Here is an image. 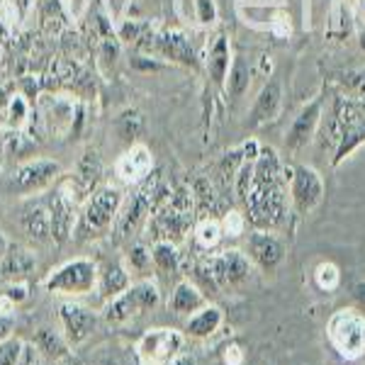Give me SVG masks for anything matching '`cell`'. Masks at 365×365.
Listing matches in <instances>:
<instances>
[{"label": "cell", "instance_id": "37", "mask_svg": "<svg viewBox=\"0 0 365 365\" xmlns=\"http://www.w3.org/2000/svg\"><path fill=\"white\" fill-rule=\"evenodd\" d=\"M127 261L134 270H146L149 266H154V261H151V246L134 244L127 253Z\"/></svg>", "mask_w": 365, "mask_h": 365}, {"label": "cell", "instance_id": "8", "mask_svg": "<svg viewBox=\"0 0 365 365\" xmlns=\"http://www.w3.org/2000/svg\"><path fill=\"white\" fill-rule=\"evenodd\" d=\"M51 212V241L56 244H66L68 239H73L76 225H78V212H81V200L73 195V190L58 178L54 190H49L46 195Z\"/></svg>", "mask_w": 365, "mask_h": 365}, {"label": "cell", "instance_id": "30", "mask_svg": "<svg viewBox=\"0 0 365 365\" xmlns=\"http://www.w3.org/2000/svg\"><path fill=\"white\" fill-rule=\"evenodd\" d=\"M29 115H32V108H29L27 98L22 96V93H13L10 98H5V105H3L5 127L22 129L29 122Z\"/></svg>", "mask_w": 365, "mask_h": 365}, {"label": "cell", "instance_id": "24", "mask_svg": "<svg viewBox=\"0 0 365 365\" xmlns=\"http://www.w3.org/2000/svg\"><path fill=\"white\" fill-rule=\"evenodd\" d=\"M32 344L37 346V351L42 353L46 363H61L71 358V344L63 336V331H54L51 327H42L34 331Z\"/></svg>", "mask_w": 365, "mask_h": 365}, {"label": "cell", "instance_id": "22", "mask_svg": "<svg viewBox=\"0 0 365 365\" xmlns=\"http://www.w3.org/2000/svg\"><path fill=\"white\" fill-rule=\"evenodd\" d=\"M222 324H225V312L217 304H205L202 309H197L195 314L187 317L182 334L190 339H210L220 331Z\"/></svg>", "mask_w": 365, "mask_h": 365}, {"label": "cell", "instance_id": "14", "mask_svg": "<svg viewBox=\"0 0 365 365\" xmlns=\"http://www.w3.org/2000/svg\"><path fill=\"white\" fill-rule=\"evenodd\" d=\"M100 178H103V161H100V154L96 149H86L83 156L76 163V168L63 178V182L73 190V195L78 197L81 202H86L88 195L100 187Z\"/></svg>", "mask_w": 365, "mask_h": 365}, {"label": "cell", "instance_id": "46", "mask_svg": "<svg viewBox=\"0 0 365 365\" xmlns=\"http://www.w3.org/2000/svg\"><path fill=\"white\" fill-rule=\"evenodd\" d=\"M56 365H83L81 361H73V358H66V361H61V363H56Z\"/></svg>", "mask_w": 365, "mask_h": 365}, {"label": "cell", "instance_id": "1", "mask_svg": "<svg viewBox=\"0 0 365 365\" xmlns=\"http://www.w3.org/2000/svg\"><path fill=\"white\" fill-rule=\"evenodd\" d=\"M125 192L113 182H105L98 190H93L78 212V225H76L73 239L78 241H96L115 227V220L120 215Z\"/></svg>", "mask_w": 365, "mask_h": 365}, {"label": "cell", "instance_id": "17", "mask_svg": "<svg viewBox=\"0 0 365 365\" xmlns=\"http://www.w3.org/2000/svg\"><path fill=\"white\" fill-rule=\"evenodd\" d=\"M37 270V253L27 246L13 244L0 261V280L5 282H27Z\"/></svg>", "mask_w": 365, "mask_h": 365}, {"label": "cell", "instance_id": "33", "mask_svg": "<svg viewBox=\"0 0 365 365\" xmlns=\"http://www.w3.org/2000/svg\"><path fill=\"white\" fill-rule=\"evenodd\" d=\"M314 285L319 287L322 292L339 290V285H341V270H339L336 263L322 261L319 266L314 268Z\"/></svg>", "mask_w": 365, "mask_h": 365}, {"label": "cell", "instance_id": "28", "mask_svg": "<svg viewBox=\"0 0 365 365\" xmlns=\"http://www.w3.org/2000/svg\"><path fill=\"white\" fill-rule=\"evenodd\" d=\"M192 239H195V246L200 251L212 253L217 246L225 239V232H222V222L215 220V217H202L195 227H192Z\"/></svg>", "mask_w": 365, "mask_h": 365}, {"label": "cell", "instance_id": "34", "mask_svg": "<svg viewBox=\"0 0 365 365\" xmlns=\"http://www.w3.org/2000/svg\"><path fill=\"white\" fill-rule=\"evenodd\" d=\"M220 222H222V232H225V237H229V239L244 237L246 225H249L246 215H244V212H239V210H227L225 217H222Z\"/></svg>", "mask_w": 365, "mask_h": 365}, {"label": "cell", "instance_id": "20", "mask_svg": "<svg viewBox=\"0 0 365 365\" xmlns=\"http://www.w3.org/2000/svg\"><path fill=\"white\" fill-rule=\"evenodd\" d=\"M20 220H22V229L27 232L29 239L39 241V244L51 241V212L46 197L29 200L25 207H22Z\"/></svg>", "mask_w": 365, "mask_h": 365}, {"label": "cell", "instance_id": "32", "mask_svg": "<svg viewBox=\"0 0 365 365\" xmlns=\"http://www.w3.org/2000/svg\"><path fill=\"white\" fill-rule=\"evenodd\" d=\"M327 32L331 39H346L351 34V15L344 3L334 5L331 15H329V22H327Z\"/></svg>", "mask_w": 365, "mask_h": 365}, {"label": "cell", "instance_id": "6", "mask_svg": "<svg viewBox=\"0 0 365 365\" xmlns=\"http://www.w3.org/2000/svg\"><path fill=\"white\" fill-rule=\"evenodd\" d=\"M205 268L210 270V278L215 282L217 290L222 292H239L253 278V263L246 256V251L227 249L220 253H210L205 258Z\"/></svg>", "mask_w": 365, "mask_h": 365}, {"label": "cell", "instance_id": "42", "mask_svg": "<svg viewBox=\"0 0 365 365\" xmlns=\"http://www.w3.org/2000/svg\"><path fill=\"white\" fill-rule=\"evenodd\" d=\"M166 365H197V358L192 356V353H185V351H180L178 356H173Z\"/></svg>", "mask_w": 365, "mask_h": 365}, {"label": "cell", "instance_id": "26", "mask_svg": "<svg viewBox=\"0 0 365 365\" xmlns=\"http://www.w3.org/2000/svg\"><path fill=\"white\" fill-rule=\"evenodd\" d=\"M251 78H253V71L249 66V61H246V56L237 54L232 61V68H229L227 83H225V91L232 103H239V100L249 93Z\"/></svg>", "mask_w": 365, "mask_h": 365}, {"label": "cell", "instance_id": "39", "mask_svg": "<svg viewBox=\"0 0 365 365\" xmlns=\"http://www.w3.org/2000/svg\"><path fill=\"white\" fill-rule=\"evenodd\" d=\"M246 353L239 344H229L225 351H222V363L225 365H244Z\"/></svg>", "mask_w": 365, "mask_h": 365}, {"label": "cell", "instance_id": "19", "mask_svg": "<svg viewBox=\"0 0 365 365\" xmlns=\"http://www.w3.org/2000/svg\"><path fill=\"white\" fill-rule=\"evenodd\" d=\"M232 61L234 56H232V46H229V34L217 32L212 37V44H207V54H205V68H207L212 83L225 88Z\"/></svg>", "mask_w": 365, "mask_h": 365}, {"label": "cell", "instance_id": "45", "mask_svg": "<svg viewBox=\"0 0 365 365\" xmlns=\"http://www.w3.org/2000/svg\"><path fill=\"white\" fill-rule=\"evenodd\" d=\"M356 15H358V20L365 22V0H356Z\"/></svg>", "mask_w": 365, "mask_h": 365}, {"label": "cell", "instance_id": "21", "mask_svg": "<svg viewBox=\"0 0 365 365\" xmlns=\"http://www.w3.org/2000/svg\"><path fill=\"white\" fill-rule=\"evenodd\" d=\"M175 15L190 27L210 29L220 22V5L217 0H175Z\"/></svg>", "mask_w": 365, "mask_h": 365}, {"label": "cell", "instance_id": "3", "mask_svg": "<svg viewBox=\"0 0 365 365\" xmlns=\"http://www.w3.org/2000/svg\"><path fill=\"white\" fill-rule=\"evenodd\" d=\"M100 266L93 258H73L51 270L44 278V290L58 297H83L98 287Z\"/></svg>", "mask_w": 365, "mask_h": 365}, {"label": "cell", "instance_id": "43", "mask_svg": "<svg viewBox=\"0 0 365 365\" xmlns=\"http://www.w3.org/2000/svg\"><path fill=\"white\" fill-rule=\"evenodd\" d=\"M353 299H356L358 309L365 312V280H361V282H356V285H353Z\"/></svg>", "mask_w": 365, "mask_h": 365}, {"label": "cell", "instance_id": "2", "mask_svg": "<svg viewBox=\"0 0 365 365\" xmlns=\"http://www.w3.org/2000/svg\"><path fill=\"white\" fill-rule=\"evenodd\" d=\"M158 304H161L158 282L144 278L132 282L117 297L108 299L103 312H100V319L108 324V327H122V324L139 319V317L149 314V312H156Z\"/></svg>", "mask_w": 365, "mask_h": 365}, {"label": "cell", "instance_id": "15", "mask_svg": "<svg viewBox=\"0 0 365 365\" xmlns=\"http://www.w3.org/2000/svg\"><path fill=\"white\" fill-rule=\"evenodd\" d=\"M151 168H154V154L141 141L129 144V149L115 161V175L125 185H137L144 178H149Z\"/></svg>", "mask_w": 365, "mask_h": 365}, {"label": "cell", "instance_id": "35", "mask_svg": "<svg viewBox=\"0 0 365 365\" xmlns=\"http://www.w3.org/2000/svg\"><path fill=\"white\" fill-rule=\"evenodd\" d=\"M141 127H144V120H141V115L134 110V113H125L117 120V132H120L122 139H127L129 144H134L137 137L141 134Z\"/></svg>", "mask_w": 365, "mask_h": 365}, {"label": "cell", "instance_id": "11", "mask_svg": "<svg viewBox=\"0 0 365 365\" xmlns=\"http://www.w3.org/2000/svg\"><path fill=\"white\" fill-rule=\"evenodd\" d=\"M287 246L273 229H256L246 241V256L261 273H275L280 263L285 261Z\"/></svg>", "mask_w": 365, "mask_h": 365}, {"label": "cell", "instance_id": "38", "mask_svg": "<svg viewBox=\"0 0 365 365\" xmlns=\"http://www.w3.org/2000/svg\"><path fill=\"white\" fill-rule=\"evenodd\" d=\"M0 295H3L5 299H10L15 307H20L22 302H27L29 299V287H27V282H5V287H3Z\"/></svg>", "mask_w": 365, "mask_h": 365}, {"label": "cell", "instance_id": "36", "mask_svg": "<svg viewBox=\"0 0 365 365\" xmlns=\"http://www.w3.org/2000/svg\"><path fill=\"white\" fill-rule=\"evenodd\" d=\"M22 346H25V341L17 336H10L8 341H3V344H0V365H20Z\"/></svg>", "mask_w": 365, "mask_h": 365}, {"label": "cell", "instance_id": "10", "mask_svg": "<svg viewBox=\"0 0 365 365\" xmlns=\"http://www.w3.org/2000/svg\"><path fill=\"white\" fill-rule=\"evenodd\" d=\"M324 200V180L312 166H295L290 182V207L297 217L312 215Z\"/></svg>", "mask_w": 365, "mask_h": 365}, {"label": "cell", "instance_id": "7", "mask_svg": "<svg viewBox=\"0 0 365 365\" xmlns=\"http://www.w3.org/2000/svg\"><path fill=\"white\" fill-rule=\"evenodd\" d=\"M61 178V163L54 158L34 156L17 163L10 173V190L17 195H37V192L49 190Z\"/></svg>", "mask_w": 365, "mask_h": 365}, {"label": "cell", "instance_id": "29", "mask_svg": "<svg viewBox=\"0 0 365 365\" xmlns=\"http://www.w3.org/2000/svg\"><path fill=\"white\" fill-rule=\"evenodd\" d=\"M34 149V137H27L22 129L5 127L0 132V154L5 156H27Z\"/></svg>", "mask_w": 365, "mask_h": 365}, {"label": "cell", "instance_id": "44", "mask_svg": "<svg viewBox=\"0 0 365 365\" xmlns=\"http://www.w3.org/2000/svg\"><path fill=\"white\" fill-rule=\"evenodd\" d=\"M13 246V241L5 237V232H0V261H3V256L8 253V249Z\"/></svg>", "mask_w": 365, "mask_h": 365}, {"label": "cell", "instance_id": "5", "mask_svg": "<svg viewBox=\"0 0 365 365\" xmlns=\"http://www.w3.org/2000/svg\"><path fill=\"white\" fill-rule=\"evenodd\" d=\"M327 339L346 361L365 356V317L358 309H336L327 322Z\"/></svg>", "mask_w": 365, "mask_h": 365}, {"label": "cell", "instance_id": "31", "mask_svg": "<svg viewBox=\"0 0 365 365\" xmlns=\"http://www.w3.org/2000/svg\"><path fill=\"white\" fill-rule=\"evenodd\" d=\"M190 190L195 195L197 210H215V205L220 202V190H217L215 180H210L207 175H200V178L192 180Z\"/></svg>", "mask_w": 365, "mask_h": 365}, {"label": "cell", "instance_id": "12", "mask_svg": "<svg viewBox=\"0 0 365 365\" xmlns=\"http://www.w3.org/2000/svg\"><path fill=\"white\" fill-rule=\"evenodd\" d=\"M322 117H324V93L314 96L309 103H304L299 108V113L295 115V120L290 122L285 132V146L290 151H299L314 139L317 129L322 125Z\"/></svg>", "mask_w": 365, "mask_h": 365}, {"label": "cell", "instance_id": "27", "mask_svg": "<svg viewBox=\"0 0 365 365\" xmlns=\"http://www.w3.org/2000/svg\"><path fill=\"white\" fill-rule=\"evenodd\" d=\"M151 261H154V268L161 270V273H168V275L178 273L180 261H182L178 244H175V241H166V239L154 241V244H151Z\"/></svg>", "mask_w": 365, "mask_h": 365}, {"label": "cell", "instance_id": "41", "mask_svg": "<svg viewBox=\"0 0 365 365\" xmlns=\"http://www.w3.org/2000/svg\"><path fill=\"white\" fill-rule=\"evenodd\" d=\"M285 0H239V5H249V8H280Z\"/></svg>", "mask_w": 365, "mask_h": 365}, {"label": "cell", "instance_id": "40", "mask_svg": "<svg viewBox=\"0 0 365 365\" xmlns=\"http://www.w3.org/2000/svg\"><path fill=\"white\" fill-rule=\"evenodd\" d=\"M15 329V314H0V344L13 336Z\"/></svg>", "mask_w": 365, "mask_h": 365}, {"label": "cell", "instance_id": "13", "mask_svg": "<svg viewBox=\"0 0 365 365\" xmlns=\"http://www.w3.org/2000/svg\"><path fill=\"white\" fill-rule=\"evenodd\" d=\"M58 319H61L63 336H66L68 344L81 346L83 341L93 336V331H96L100 322V314L78 302H63L58 307Z\"/></svg>", "mask_w": 365, "mask_h": 365}, {"label": "cell", "instance_id": "23", "mask_svg": "<svg viewBox=\"0 0 365 365\" xmlns=\"http://www.w3.org/2000/svg\"><path fill=\"white\" fill-rule=\"evenodd\" d=\"M205 304H207V299H205L202 290H200L192 280H180L178 285L173 287L170 297H168V309L173 312V314H178V317L195 314V312L202 309Z\"/></svg>", "mask_w": 365, "mask_h": 365}, {"label": "cell", "instance_id": "25", "mask_svg": "<svg viewBox=\"0 0 365 365\" xmlns=\"http://www.w3.org/2000/svg\"><path fill=\"white\" fill-rule=\"evenodd\" d=\"M129 285H132V280H129V270L125 268V263L113 261V263H108V266L100 270L98 290H100V295H103L105 299L117 297L120 292H125Z\"/></svg>", "mask_w": 365, "mask_h": 365}, {"label": "cell", "instance_id": "9", "mask_svg": "<svg viewBox=\"0 0 365 365\" xmlns=\"http://www.w3.org/2000/svg\"><path fill=\"white\" fill-rule=\"evenodd\" d=\"M185 344V334L170 327L149 329L137 344V356L144 365H166L170 358L178 356Z\"/></svg>", "mask_w": 365, "mask_h": 365}, {"label": "cell", "instance_id": "18", "mask_svg": "<svg viewBox=\"0 0 365 365\" xmlns=\"http://www.w3.org/2000/svg\"><path fill=\"white\" fill-rule=\"evenodd\" d=\"M282 108V81L278 76H270L266 86L261 88L256 103H253L249 113V127H261L268 125L270 120H275Z\"/></svg>", "mask_w": 365, "mask_h": 365}, {"label": "cell", "instance_id": "4", "mask_svg": "<svg viewBox=\"0 0 365 365\" xmlns=\"http://www.w3.org/2000/svg\"><path fill=\"white\" fill-rule=\"evenodd\" d=\"M334 134H336L334 166H341L353 151L365 144V108L358 100L336 96V103H334Z\"/></svg>", "mask_w": 365, "mask_h": 365}, {"label": "cell", "instance_id": "16", "mask_svg": "<svg viewBox=\"0 0 365 365\" xmlns=\"http://www.w3.org/2000/svg\"><path fill=\"white\" fill-rule=\"evenodd\" d=\"M151 56L163 58V61L170 63H180V66H192V68L197 66L190 39L182 32H178V29H158Z\"/></svg>", "mask_w": 365, "mask_h": 365}]
</instances>
